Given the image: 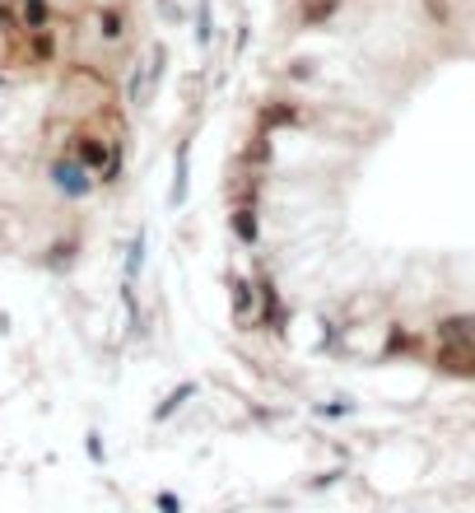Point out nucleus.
I'll use <instances>...</instances> for the list:
<instances>
[{"instance_id":"1","label":"nucleus","mask_w":475,"mask_h":513,"mask_svg":"<svg viewBox=\"0 0 475 513\" xmlns=\"http://www.w3.org/2000/svg\"><path fill=\"white\" fill-rule=\"evenodd\" d=\"M252 290H257V327L270 332L275 341H285L294 313H289V303H285V294H280V281H275L270 271H257V275H252Z\"/></svg>"},{"instance_id":"2","label":"nucleus","mask_w":475,"mask_h":513,"mask_svg":"<svg viewBox=\"0 0 475 513\" xmlns=\"http://www.w3.org/2000/svg\"><path fill=\"white\" fill-rule=\"evenodd\" d=\"M47 182L66 196V201H89V196L98 191V178L75 159V154H56V159L47 164Z\"/></svg>"},{"instance_id":"3","label":"nucleus","mask_w":475,"mask_h":513,"mask_svg":"<svg viewBox=\"0 0 475 513\" xmlns=\"http://www.w3.org/2000/svg\"><path fill=\"white\" fill-rule=\"evenodd\" d=\"M433 369L457 383H475V341H443L433 350Z\"/></svg>"},{"instance_id":"4","label":"nucleus","mask_w":475,"mask_h":513,"mask_svg":"<svg viewBox=\"0 0 475 513\" xmlns=\"http://www.w3.org/2000/svg\"><path fill=\"white\" fill-rule=\"evenodd\" d=\"M19 61L28 70H52L61 61V37L56 28H43V33H19Z\"/></svg>"},{"instance_id":"5","label":"nucleus","mask_w":475,"mask_h":513,"mask_svg":"<svg viewBox=\"0 0 475 513\" xmlns=\"http://www.w3.org/2000/svg\"><path fill=\"white\" fill-rule=\"evenodd\" d=\"M66 154H75L79 164H85L94 178L107 169V159H112V140L103 136V131H89V127H79L75 136H70V145H66Z\"/></svg>"},{"instance_id":"6","label":"nucleus","mask_w":475,"mask_h":513,"mask_svg":"<svg viewBox=\"0 0 475 513\" xmlns=\"http://www.w3.org/2000/svg\"><path fill=\"white\" fill-rule=\"evenodd\" d=\"M94 33L103 47H122L131 37V10L122 0H107V5H94Z\"/></svg>"},{"instance_id":"7","label":"nucleus","mask_w":475,"mask_h":513,"mask_svg":"<svg viewBox=\"0 0 475 513\" xmlns=\"http://www.w3.org/2000/svg\"><path fill=\"white\" fill-rule=\"evenodd\" d=\"M228 313H233L238 332L257 327V290H252V275H243V271H228Z\"/></svg>"},{"instance_id":"8","label":"nucleus","mask_w":475,"mask_h":513,"mask_svg":"<svg viewBox=\"0 0 475 513\" xmlns=\"http://www.w3.org/2000/svg\"><path fill=\"white\" fill-rule=\"evenodd\" d=\"M257 127L261 131H294V127H303V112H298V103H289V98H266L261 108H257Z\"/></svg>"},{"instance_id":"9","label":"nucleus","mask_w":475,"mask_h":513,"mask_svg":"<svg viewBox=\"0 0 475 513\" xmlns=\"http://www.w3.org/2000/svg\"><path fill=\"white\" fill-rule=\"evenodd\" d=\"M228 239L238 248H257L261 243V210L257 206H228Z\"/></svg>"},{"instance_id":"10","label":"nucleus","mask_w":475,"mask_h":513,"mask_svg":"<svg viewBox=\"0 0 475 513\" xmlns=\"http://www.w3.org/2000/svg\"><path fill=\"white\" fill-rule=\"evenodd\" d=\"M191 196V136H182L177 154H173V187H168V206L182 210Z\"/></svg>"},{"instance_id":"11","label":"nucleus","mask_w":475,"mask_h":513,"mask_svg":"<svg viewBox=\"0 0 475 513\" xmlns=\"http://www.w3.org/2000/svg\"><path fill=\"white\" fill-rule=\"evenodd\" d=\"M345 10V0H294V24L298 28H327Z\"/></svg>"},{"instance_id":"12","label":"nucleus","mask_w":475,"mask_h":513,"mask_svg":"<svg viewBox=\"0 0 475 513\" xmlns=\"http://www.w3.org/2000/svg\"><path fill=\"white\" fill-rule=\"evenodd\" d=\"M433 341H475V313L461 308V313H443V318H433Z\"/></svg>"},{"instance_id":"13","label":"nucleus","mask_w":475,"mask_h":513,"mask_svg":"<svg viewBox=\"0 0 475 513\" xmlns=\"http://www.w3.org/2000/svg\"><path fill=\"white\" fill-rule=\"evenodd\" d=\"M275 159V145H270V131L252 127V140L243 145V154H238V169H248V173H266Z\"/></svg>"},{"instance_id":"14","label":"nucleus","mask_w":475,"mask_h":513,"mask_svg":"<svg viewBox=\"0 0 475 513\" xmlns=\"http://www.w3.org/2000/svg\"><path fill=\"white\" fill-rule=\"evenodd\" d=\"M228 206H261V173L238 169L228 178Z\"/></svg>"},{"instance_id":"15","label":"nucleus","mask_w":475,"mask_h":513,"mask_svg":"<svg viewBox=\"0 0 475 513\" xmlns=\"http://www.w3.org/2000/svg\"><path fill=\"white\" fill-rule=\"evenodd\" d=\"M419 350H424V341L410 327H391L387 341H382V360H415Z\"/></svg>"},{"instance_id":"16","label":"nucleus","mask_w":475,"mask_h":513,"mask_svg":"<svg viewBox=\"0 0 475 513\" xmlns=\"http://www.w3.org/2000/svg\"><path fill=\"white\" fill-rule=\"evenodd\" d=\"M196 387H201V383H191V378H187V383H177V387L168 392V397L154 406V425H168V420H173V416H177L191 397H196Z\"/></svg>"},{"instance_id":"17","label":"nucleus","mask_w":475,"mask_h":513,"mask_svg":"<svg viewBox=\"0 0 475 513\" xmlns=\"http://www.w3.org/2000/svg\"><path fill=\"white\" fill-rule=\"evenodd\" d=\"M75 257H79V239L70 233V239H56V243L43 252V266H47V271H56V275H66V271L75 266Z\"/></svg>"},{"instance_id":"18","label":"nucleus","mask_w":475,"mask_h":513,"mask_svg":"<svg viewBox=\"0 0 475 513\" xmlns=\"http://www.w3.org/2000/svg\"><path fill=\"white\" fill-rule=\"evenodd\" d=\"M126 178V136H112V159H107V169L98 173V187L107 191V187H116Z\"/></svg>"},{"instance_id":"19","label":"nucleus","mask_w":475,"mask_h":513,"mask_svg":"<svg viewBox=\"0 0 475 513\" xmlns=\"http://www.w3.org/2000/svg\"><path fill=\"white\" fill-rule=\"evenodd\" d=\"M145 248H149V239H145V229H140L136 239L126 243V262H122V285H136V281H140V266H145Z\"/></svg>"},{"instance_id":"20","label":"nucleus","mask_w":475,"mask_h":513,"mask_svg":"<svg viewBox=\"0 0 475 513\" xmlns=\"http://www.w3.org/2000/svg\"><path fill=\"white\" fill-rule=\"evenodd\" d=\"M419 15L433 28H452L457 24V5H452V0H419Z\"/></svg>"},{"instance_id":"21","label":"nucleus","mask_w":475,"mask_h":513,"mask_svg":"<svg viewBox=\"0 0 475 513\" xmlns=\"http://www.w3.org/2000/svg\"><path fill=\"white\" fill-rule=\"evenodd\" d=\"M0 33H5L10 37V43H19V15H15V5H10V0H0Z\"/></svg>"},{"instance_id":"22","label":"nucleus","mask_w":475,"mask_h":513,"mask_svg":"<svg viewBox=\"0 0 475 513\" xmlns=\"http://www.w3.org/2000/svg\"><path fill=\"white\" fill-rule=\"evenodd\" d=\"M196 43L210 47V0H201V5H196Z\"/></svg>"},{"instance_id":"23","label":"nucleus","mask_w":475,"mask_h":513,"mask_svg":"<svg viewBox=\"0 0 475 513\" xmlns=\"http://www.w3.org/2000/svg\"><path fill=\"white\" fill-rule=\"evenodd\" d=\"M85 448H89V462H107V448H103V434L98 429H85Z\"/></svg>"},{"instance_id":"24","label":"nucleus","mask_w":475,"mask_h":513,"mask_svg":"<svg viewBox=\"0 0 475 513\" xmlns=\"http://www.w3.org/2000/svg\"><path fill=\"white\" fill-rule=\"evenodd\" d=\"M289 80H312V75H317V61L312 56H298V61H289Z\"/></svg>"},{"instance_id":"25","label":"nucleus","mask_w":475,"mask_h":513,"mask_svg":"<svg viewBox=\"0 0 475 513\" xmlns=\"http://www.w3.org/2000/svg\"><path fill=\"white\" fill-rule=\"evenodd\" d=\"M317 416H322V420H345V416H354V402H331V406H317Z\"/></svg>"},{"instance_id":"26","label":"nucleus","mask_w":475,"mask_h":513,"mask_svg":"<svg viewBox=\"0 0 475 513\" xmlns=\"http://www.w3.org/2000/svg\"><path fill=\"white\" fill-rule=\"evenodd\" d=\"M154 504H158V513H182V499H177L173 490H158V495H154Z\"/></svg>"},{"instance_id":"27","label":"nucleus","mask_w":475,"mask_h":513,"mask_svg":"<svg viewBox=\"0 0 475 513\" xmlns=\"http://www.w3.org/2000/svg\"><path fill=\"white\" fill-rule=\"evenodd\" d=\"M5 85H10V75H0V89H5Z\"/></svg>"}]
</instances>
